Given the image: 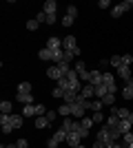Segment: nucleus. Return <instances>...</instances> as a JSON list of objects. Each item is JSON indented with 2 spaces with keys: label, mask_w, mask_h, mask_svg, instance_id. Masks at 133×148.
<instances>
[{
  "label": "nucleus",
  "mask_w": 133,
  "mask_h": 148,
  "mask_svg": "<svg viewBox=\"0 0 133 148\" xmlns=\"http://www.w3.org/2000/svg\"><path fill=\"white\" fill-rule=\"evenodd\" d=\"M22 117H38L36 115V104H27L22 108Z\"/></svg>",
  "instance_id": "16"
},
{
  "label": "nucleus",
  "mask_w": 133,
  "mask_h": 148,
  "mask_svg": "<svg viewBox=\"0 0 133 148\" xmlns=\"http://www.w3.org/2000/svg\"><path fill=\"white\" fill-rule=\"evenodd\" d=\"M98 7H100V9H107V7H109V0H100V2H98Z\"/></svg>",
  "instance_id": "47"
},
{
  "label": "nucleus",
  "mask_w": 133,
  "mask_h": 148,
  "mask_svg": "<svg viewBox=\"0 0 133 148\" xmlns=\"http://www.w3.org/2000/svg\"><path fill=\"white\" fill-rule=\"evenodd\" d=\"M129 148H133V144H131V146H129Z\"/></svg>",
  "instance_id": "54"
},
{
  "label": "nucleus",
  "mask_w": 133,
  "mask_h": 148,
  "mask_svg": "<svg viewBox=\"0 0 133 148\" xmlns=\"http://www.w3.org/2000/svg\"><path fill=\"white\" fill-rule=\"evenodd\" d=\"M80 124H82V128H87V130H91V128H93V117H82V119H80Z\"/></svg>",
  "instance_id": "26"
},
{
  "label": "nucleus",
  "mask_w": 133,
  "mask_h": 148,
  "mask_svg": "<svg viewBox=\"0 0 133 148\" xmlns=\"http://www.w3.org/2000/svg\"><path fill=\"white\" fill-rule=\"evenodd\" d=\"M0 113H7V115L13 113V104L9 102V99H2V102H0Z\"/></svg>",
  "instance_id": "18"
},
{
  "label": "nucleus",
  "mask_w": 133,
  "mask_h": 148,
  "mask_svg": "<svg viewBox=\"0 0 133 148\" xmlns=\"http://www.w3.org/2000/svg\"><path fill=\"white\" fill-rule=\"evenodd\" d=\"M89 84H93V86L102 84V71L100 69H93V71H91V82H89Z\"/></svg>",
  "instance_id": "13"
},
{
  "label": "nucleus",
  "mask_w": 133,
  "mask_h": 148,
  "mask_svg": "<svg viewBox=\"0 0 133 148\" xmlns=\"http://www.w3.org/2000/svg\"><path fill=\"white\" fill-rule=\"evenodd\" d=\"M129 9H133V0H124L120 5H115L113 9H111V18H120L122 13H127Z\"/></svg>",
  "instance_id": "2"
},
{
  "label": "nucleus",
  "mask_w": 133,
  "mask_h": 148,
  "mask_svg": "<svg viewBox=\"0 0 133 148\" xmlns=\"http://www.w3.org/2000/svg\"><path fill=\"white\" fill-rule=\"evenodd\" d=\"M111 66H115V69H120L122 66V56H111Z\"/></svg>",
  "instance_id": "31"
},
{
  "label": "nucleus",
  "mask_w": 133,
  "mask_h": 148,
  "mask_svg": "<svg viewBox=\"0 0 133 148\" xmlns=\"http://www.w3.org/2000/svg\"><path fill=\"white\" fill-rule=\"evenodd\" d=\"M80 135H82V139H84V137H89V130L87 128H80Z\"/></svg>",
  "instance_id": "49"
},
{
  "label": "nucleus",
  "mask_w": 133,
  "mask_h": 148,
  "mask_svg": "<svg viewBox=\"0 0 133 148\" xmlns=\"http://www.w3.org/2000/svg\"><path fill=\"white\" fill-rule=\"evenodd\" d=\"M102 106H104V104H102V99L95 97V99H91V102H89V111L98 113V111H102Z\"/></svg>",
  "instance_id": "19"
},
{
  "label": "nucleus",
  "mask_w": 133,
  "mask_h": 148,
  "mask_svg": "<svg viewBox=\"0 0 133 148\" xmlns=\"http://www.w3.org/2000/svg\"><path fill=\"white\" fill-rule=\"evenodd\" d=\"M95 142H100L104 148H111V146L115 144V142H113V137H111V133H109V126H107V124H104V126L98 130V135H95Z\"/></svg>",
  "instance_id": "1"
},
{
  "label": "nucleus",
  "mask_w": 133,
  "mask_h": 148,
  "mask_svg": "<svg viewBox=\"0 0 133 148\" xmlns=\"http://www.w3.org/2000/svg\"><path fill=\"white\" fill-rule=\"evenodd\" d=\"M47 126H51V122H49L47 117H44V115H42V117H36V128H38V130L47 128Z\"/></svg>",
  "instance_id": "20"
},
{
  "label": "nucleus",
  "mask_w": 133,
  "mask_h": 148,
  "mask_svg": "<svg viewBox=\"0 0 133 148\" xmlns=\"http://www.w3.org/2000/svg\"><path fill=\"white\" fill-rule=\"evenodd\" d=\"M109 64H111V62H109V60H107V58H104V60H100V69H107V66H109Z\"/></svg>",
  "instance_id": "48"
},
{
  "label": "nucleus",
  "mask_w": 133,
  "mask_h": 148,
  "mask_svg": "<svg viewBox=\"0 0 133 148\" xmlns=\"http://www.w3.org/2000/svg\"><path fill=\"white\" fill-rule=\"evenodd\" d=\"M107 93H109V91H107V86H104V84H98V86H95V97H98V99H102Z\"/></svg>",
  "instance_id": "25"
},
{
  "label": "nucleus",
  "mask_w": 133,
  "mask_h": 148,
  "mask_svg": "<svg viewBox=\"0 0 133 148\" xmlns=\"http://www.w3.org/2000/svg\"><path fill=\"white\" fill-rule=\"evenodd\" d=\"M93 122H95V124H102V122H104V115H102L100 111H98V113H93Z\"/></svg>",
  "instance_id": "41"
},
{
  "label": "nucleus",
  "mask_w": 133,
  "mask_h": 148,
  "mask_svg": "<svg viewBox=\"0 0 133 148\" xmlns=\"http://www.w3.org/2000/svg\"><path fill=\"white\" fill-rule=\"evenodd\" d=\"M18 93H22V95L31 93V82H20L18 84Z\"/></svg>",
  "instance_id": "22"
},
{
  "label": "nucleus",
  "mask_w": 133,
  "mask_h": 148,
  "mask_svg": "<svg viewBox=\"0 0 133 148\" xmlns=\"http://www.w3.org/2000/svg\"><path fill=\"white\" fill-rule=\"evenodd\" d=\"M113 102H115V95H113V93H107V95L102 97V104H104V106H113Z\"/></svg>",
  "instance_id": "27"
},
{
  "label": "nucleus",
  "mask_w": 133,
  "mask_h": 148,
  "mask_svg": "<svg viewBox=\"0 0 133 148\" xmlns=\"http://www.w3.org/2000/svg\"><path fill=\"white\" fill-rule=\"evenodd\" d=\"M38 58H40V60H42V62H53V51H51V49H47V47H42V49H40L38 51Z\"/></svg>",
  "instance_id": "12"
},
{
  "label": "nucleus",
  "mask_w": 133,
  "mask_h": 148,
  "mask_svg": "<svg viewBox=\"0 0 133 148\" xmlns=\"http://www.w3.org/2000/svg\"><path fill=\"white\" fill-rule=\"evenodd\" d=\"M122 144H124V146H131L133 144V133H124V135H122Z\"/></svg>",
  "instance_id": "30"
},
{
  "label": "nucleus",
  "mask_w": 133,
  "mask_h": 148,
  "mask_svg": "<svg viewBox=\"0 0 133 148\" xmlns=\"http://www.w3.org/2000/svg\"><path fill=\"white\" fill-rule=\"evenodd\" d=\"M129 113H131L129 108H118V117H120V119H127V117H129Z\"/></svg>",
  "instance_id": "37"
},
{
  "label": "nucleus",
  "mask_w": 133,
  "mask_h": 148,
  "mask_svg": "<svg viewBox=\"0 0 133 148\" xmlns=\"http://www.w3.org/2000/svg\"><path fill=\"white\" fill-rule=\"evenodd\" d=\"M73 25V18H69L67 13H64V18H62V27H71Z\"/></svg>",
  "instance_id": "44"
},
{
  "label": "nucleus",
  "mask_w": 133,
  "mask_h": 148,
  "mask_svg": "<svg viewBox=\"0 0 133 148\" xmlns=\"http://www.w3.org/2000/svg\"><path fill=\"white\" fill-rule=\"evenodd\" d=\"M36 20H38L40 25H42V22H47V13H44L42 9H40V11H38V16H36Z\"/></svg>",
  "instance_id": "40"
},
{
  "label": "nucleus",
  "mask_w": 133,
  "mask_h": 148,
  "mask_svg": "<svg viewBox=\"0 0 133 148\" xmlns=\"http://www.w3.org/2000/svg\"><path fill=\"white\" fill-rule=\"evenodd\" d=\"M2 148H18L16 144H7V146H2Z\"/></svg>",
  "instance_id": "50"
},
{
  "label": "nucleus",
  "mask_w": 133,
  "mask_h": 148,
  "mask_svg": "<svg viewBox=\"0 0 133 148\" xmlns=\"http://www.w3.org/2000/svg\"><path fill=\"white\" fill-rule=\"evenodd\" d=\"M42 11L47 13V16H56V11H58V2L56 0H47L42 5Z\"/></svg>",
  "instance_id": "8"
},
{
  "label": "nucleus",
  "mask_w": 133,
  "mask_h": 148,
  "mask_svg": "<svg viewBox=\"0 0 133 148\" xmlns=\"http://www.w3.org/2000/svg\"><path fill=\"white\" fill-rule=\"evenodd\" d=\"M67 135H69V133H67V130H64L62 126H60V128H58L56 133H53V137H56L58 142H67Z\"/></svg>",
  "instance_id": "21"
},
{
  "label": "nucleus",
  "mask_w": 133,
  "mask_h": 148,
  "mask_svg": "<svg viewBox=\"0 0 133 148\" xmlns=\"http://www.w3.org/2000/svg\"><path fill=\"white\" fill-rule=\"evenodd\" d=\"M38 27H40V22L36 18H33V20H27V29H29V31H36Z\"/></svg>",
  "instance_id": "32"
},
{
  "label": "nucleus",
  "mask_w": 133,
  "mask_h": 148,
  "mask_svg": "<svg viewBox=\"0 0 133 148\" xmlns=\"http://www.w3.org/2000/svg\"><path fill=\"white\" fill-rule=\"evenodd\" d=\"M102 84H104V86H107V91L109 93H118V86H115V80H113V75L111 73H102Z\"/></svg>",
  "instance_id": "3"
},
{
  "label": "nucleus",
  "mask_w": 133,
  "mask_h": 148,
  "mask_svg": "<svg viewBox=\"0 0 133 148\" xmlns=\"http://www.w3.org/2000/svg\"><path fill=\"white\" fill-rule=\"evenodd\" d=\"M0 126L5 133H13V126H11V115H7V113H0Z\"/></svg>",
  "instance_id": "4"
},
{
  "label": "nucleus",
  "mask_w": 133,
  "mask_h": 148,
  "mask_svg": "<svg viewBox=\"0 0 133 148\" xmlns=\"http://www.w3.org/2000/svg\"><path fill=\"white\" fill-rule=\"evenodd\" d=\"M73 58H76V56H73L71 51H64V60H62V62H69V64H71V60H73Z\"/></svg>",
  "instance_id": "45"
},
{
  "label": "nucleus",
  "mask_w": 133,
  "mask_h": 148,
  "mask_svg": "<svg viewBox=\"0 0 133 148\" xmlns=\"http://www.w3.org/2000/svg\"><path fill=\"white\" fill-rule=\"evenodd\" d=\"M16 99H18V102H20V104H33V95H31V93H27V95H22V93H18V95H16Z\"/></svg>",
  "instance_id": "17"
},
{
  "label": "nucleus",
  "mask_w": 133,
  "mask_h": 148,
  "mask_svg": "<svg viewBox=\"0 0 133 148\" xmlns=\"http://www.w3.org/2000/svg\"><path fill=\"white\" fill-rule=\"evenodd\" d=\"M78 44H76V36H67L62 38V51H76Z\"/></svg>",
  "instance_id": "5"
},
{
  "label": "nucleus",
  "mask_w": 133,
  "mask_h": 148,
  "mask_svg": "<svg viewBox=\"0 0 133 148\" xmlns=\"http://www.w3.org/2000/svg\"><path fill=\"white\" fill-rule=\"evenodd\" d=\"M76 71H78V73H82V71H87V64H84L82 60H78V62H76Z\"/></svg>",
  "instance_id": "38"
},
{
  "label": "nucleus",
  "mask_w": 133,
  "mask_h": 148,
  "mask_svg": "<svg viewBox=\"0 0 133 148\" xmlns=\"http://www.w3.org/2000/svg\"><path fill=\"white\" fill-rule=\"evenodd\" d=\"M78 148H87V146H84V144H80V146H78Z\"/></svg>",
  "instance_id": "53"
},
{
  "label": "nucleus",
  "mask_w": 133,
  "mask_h": 148,
  "mask_svg": "<svg viewBox=\"0 0 133 148\" xmlns=\"http://www.w3.org/2000/svg\"><path fill=\"white\" fill-rule=\"evenodd\" d=\"M58 144H60V142H58L56 137H49V142H47V148H58Z\"/></svg>",
  "instance_id": "43"
},
{
  "label": "nucleus",
  "mask_w": 133,
  "mask_h": 148,
  "mask_svg": "<svg viewBox=\"0 0 133 148\" xmlns=\"http://www.w3.org/2000/svg\"><path fill=\"white\" fill-rule=\"evenodd\" d=\"M58 115H62V117H71V106L69 104H62L58 108Z\"/></svg>",
  "instance_id": "24"
},
{
  "label": "nucleus",
  "mask_w": 133,
  "mask_h": 148,
  "mask_svg": "<svg viewBox=\"0 0 133 148\" xmlns=\"http://www.w3.org/2000/svg\"><path fill=\"white\" fill-rule=\"evenodd\" d=\"M67 16L76 20V18H78V7H76V5H69V7H67Z\"/></svg>",
  "instance_id": "29"
},
{
  "label": "nucleus",
  "mask_w": 133,
  "mask_h": 148,
  "mask_svg": "<svg viewBox=\"0 0 133 148\" xmlns=\"http://www.w3.org/2000/svg\"><path fill=\"white\" fill-rule=\"evenodd\" d=\"M56 115H58V111H47V115H44V117L53 124V122H56Z\"/></svg>",
  "instance_id": "39"
},
{
  "label": "nucleus",
  "mask_w": 133,
  "mask_h": 148,
  "mask_svg": "<svg viewBox=\"0 0 133 148\" xmlns=\"http://www.w3.org/2000/svg\"><path fill=\"white\" fill-rule=\"evenodd\" d=\"M80 95H82L84 99H95V86L93 84H84L82 91H80Z\"/></svg>",
  "instance_id": "9"
},
{
  "label": "nucleus",
  "mask_w": 133,
  "mask_h": 148,
  "mask_svg": "<svg viewBox=\"0 0 133 148\" xmlns=\"http://www.w3.org/2000/svg\"><path fill=\"white\" fill-rule=\"evenodd\" d=\"M44 47H47V49H51V51H60V49H62V40H60V38H49Z\"/></svg>",
  "instance_id": "10"
},
{
  "label": "nucleus",
  "mask_w": 133,
  "mask_h": 148,
  "mask_svg": "<svg viewBox=\"0 0 133 148\" xmlns=\"http://www.w3.org/2000/svg\"><path fill=\"white\" fill-rule=\"evenodd\" d=\"M80 99V93L78 91H67V95H64V104H73V102H78Z\"/></svg>",
  "instance_id": "14"
},
{
  "label": "nucleus",
  "mask_w": 133,
  "mask_h": 148,
  "mask_svg": "<svg viewBox=\"0 0 133 148\" xmlns=\"http://www.w3.org/2000/svg\"><path fill=\"white\" fill-rule=\"evenodd\" d=\"M36 115H38V117L47 115V106H44V104H36Z\"/></svg>",
  "instance_id": "34"
},
{
  "label": "nucleus",
  "mask_w": 133,
  "mask_h": 148,
  "mask_svg": "<svg viewBox=\"0 0 133 148\" xmlns=\"http://www.w3.org/2000/svg\"><path fill=\"white\" fill-rule=\"evenodd\" d=\"M118 75H120V77L127 82V84L133 80V75H131V66H120V69H118Z\"/></svg>",
  "instance_id": "11"
},
{
  "label": "nucleus",
  "mask_w": 133,
  "mask_h": 148,
  "mask_svg": "<svg viewBox=\"0 0 133 148\" xmlns=\"http://www.w3.org/2000/svg\"><path fill=\"white\" fill-rule=\"evenodd\" d=\"M131 64H133V56H129V53L122 56V66H131Z\"/></svg>",
  "instance_id": "36"
},
{
  "label": "nucleus",
  "mask_w": 133,
  "mask_h": 148,
  "mask_svg": "<svg viewBox=\"0 0 133 148\" xmlns=\"http://www.w3.org/2000/svg\"><path fill=\"white\" fill-rule=\"evenodd\" d=\"M51 95H53V97H56V99H58V97H62V99H64V95H67V91H64L62 86H56V88H53V91H51Z\"/></svg>",
  "instance_id": "28"
},
{
  "label": "nucleus",
  "mask_w": 133,
  "mask_h": 148,
  "mask_svg": "<svg viewBox=\"0 0 133 148\" xmlns=\"http://www.w3.org/2000/svg\"><path fill=\"white\" fill-rule=\"evenodd\" d=\"M47 77H51V80H62L64 75H62V71H60V69H58V64H53V66H49L47 69Z\"/></svg>",
  "instance_id": "7"
},
{
  "label": "nucleus",
  "mask_w": 133,
  "mask_h": 148,
  "mask_svg": "<svg viewBox=\"0 0 133 148\" xmlns=\"http://www.w3.org/2000/svg\"><path fill=\"white\" fill-rule=\"evenodd\" d=\"M16 146H18V148H29V142H27L25 137H20L18 142H16Z\"/></svg>",
  "instance_id": "42"
},
{
  "label": "nucleus",
  "mask_w": 133,
  "mask_h": 148,
  "mask_svg": "<svg viewBox=\"0 0 133 148\" xmlns=\"http://www.w3.org/2000/svg\"><path fill=\"white\" fill-rule=\"evenodd\" d=\"M67 144H69L71 148H78L82 144V135H80V133H69V135H67Z\"/></svg>",
  "instance_id": "6"
},
{
  "label": "nucleus",
  "mask_w": 133,
  "mask_h": 148,
  "mask_svg": "<svg viewBox=\"0 0 133 148\" xmlns=\"http://www.w3.org/2000/svg\"><path fill=\"white\" fill-rule=\"evenodd\" d=\"M127 86H129V88H133V80H131V82H129V84H127Z\"/></svg>",
  "instance_id": "52"
},
{
  "label": "nucleus",
  "mask_w": 133,
  "mask_h": 148,
  "mask_svg": "<svg viewBox=\"0 0 133 148\" xmlns=\"http://www.w3.org/2000/svg\"><path fill=\"white\" fill-rule=\"evenodd\" d=\"M127 119H129V122H131V124H133V111H131V113H129V117H127Z\"/></svg>",
  "instance_id": "51"
},
{
  "label": "nucleus",
  "mask_w": 133,
  "mask_h": 148,
  "mask_svg": "<svg viewBox=\"0 0 133 148\" xmlns=\"http://www.w3.org/2000/svg\"><path fill=\"white\" fill-rule=\"evenodd\" d=\"M122 97H124V99H133V88L124 86V88H122Z\"/></svg>",
  "instance_id": "35"
},
{
  "label": "nucleus",
  "mask_w": 133,
  "mask_h": 148,
  "mask_svg": "<svg viewBox=\"0 0 133 148\" xmlns=\"http://www.w3.org/2000/svg\"><path fill=\"white\" fill-rule=\"evenodd\" d=\"M11 126H13V130H18L20 126H22V117L16 115V113H11Z\"/></svg>",
  "instance_id": "23"
},
{
  "label": "nucleus",
  "mask_w": 133,
  "mask_h": 148,
  "mask_svg": "<svg viewBox=\"0 0 133 148\" xmlns=\"http://www.w3.org/2000/svg\"><path fill=\"white\" fill-rule=\"evenodd\" d=\"M58 22V16H47V25H56Z\"/></svg>",
  "instance_id": "46"
},
{
  "label": "nucleus",
  "mask_w": 133,
  "mask_h": 148,
  "mask_svg": "<svg viewBox=\"0 0 133 148\" xmlns=\"http://www.w3.org/2000/svg\"><path fill=\"white\" fill-rule=\"evenodd\" d=\"M131 128H133V124L129 122V119H120V124H118V130H120L122 135H124V133H131Z\"/></svg>",
  "instance_id": "15"
},
{
  "label": "nucleus",
  "mask_w": 133,
  "mask_h": 148,
  "mask_svg": "<svg viewBox=\"0 0 133 148\" xmlns=\"http://www.w3.org/2000/svg\"><path fill=\"white\" fill-rule=\"evenodd\" d=\"M58 69L62 71V75H67V73L71 71V64H69V62H60V64H58Z\"/></svg>",
  "instance_id": "33"
}]
</instances>
